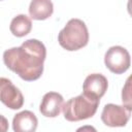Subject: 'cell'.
<instances>
[{
  "mask_svg": "<svg viewBox=\"0 0 132 132\" xmlns=\"http://www.w3.org/2000/svg\"><path fill=\"white\" fill-rule=\"evenodd\" d=\"M46 57L44 44L37 39H28L20 46L6 50L3 53L5 66L26 81L38 79L43 72Z\"/></svg>",
  "mask_w": 132,
  "mask_h": 132,
  "instance_id": "cell-1",
  "label": "cell"
},
{
  "mask_svg": "<svg viewBox=\"0 0 132 132\" xmlns=\"http://www.w3.org/2000/svg\"><path fill=\"white\" fill-rule=\"evenodd\" d=\"M59 44L66 51L73 52L85 47L89 42V31L84 21L69 20L58 34Z\"/></svg>",
  "mask_w": 132,
  "mask_h": 132,
  "instance_id": "cell-2",
  "label": "cell"
},
{
  "mask_svg": "<svg viewBox=\"0 0 132 132\" xmlns=\"http://www.w3.org/2000/svg\"><path fill=\"white\" fill-rule=\"evenodd\" d=\"M100 100L93 99L85 94L69 99L63 104L62 110L64 118L69 122H78L92 118L98 108Z\"/></svg>",
  "mask_w": 132,
  "mask_h": 132,
  "instance_id": "cell-3",
  "label": "cell"
},
{
  "mask_svg": "<svg viewBox=\"0 0 132 132\" xmlns=\"http://www.w3.org/2000/svg\"><path fill=\"white\" fill-rule=\"evenodd\" d=\"M104 63L106 68L112 73L122 74L126 72L131 64L129 52L120 45L109 47L104 55Z\"/></svg>",
  "mask_w": 132,
  "mask_h": 132,
  "instance_id": "cell-4",
  "label": "cell"
},
{
  "mask_svg": "<svg viewBox=\"0 0 132 132\" xmlns=\"http://www.w3.org/2000/svg\"><path fill=\"white\" fill-rule=\"evenodd\" d=\"M131 116V110L124 105L108 103L103 107L101 120L104 125L109 127H124L128 123Z\"/></svg>",
  "mask_w": 132,
  "mask_h": 132,
  "instance_id": "cell-5",
  "label": "cell"
},
{
  "mask_svg": "<svg viewBox=\"0 0 132 132\" xmlns=\"http://www.w3.org/2000/svg\"><path fill=\"white\" fill-rule=\"evenodd\" d=\"M0 101L10 109H20L24 104L22 92L6 77H0Z\"/></svg>",
  "mask_w": 132,
  "mask_h": 132,
  "instance_id": "cell-6",
  "label": "cell"
},
{
  "mask_svg": "<svg viewBox=\"0 0 132 132\" xmlns=\"http://www.w3.org/2000/svg\"><path fill=\"white\" fill-rule=\"evenodd\" d=\"M107 87H108V80L103 74L91 73L86 77L84 81L82 94H85L90 98L100 100L104 96Z\"/></svg>",
  "mask_w": 132,
  "mask_h": 132,
  "instance_id": "cell-7",
  "label": "cell"
},
{
  "mask_svg": "<svg viewBox=\"0 0 132 132\" xmlns=\"http://www.w3.org/2000/svg\"><path fill=\"white\" fill-rule=\"evenodd\" d=\"M64 104L63 96L57 92H48L43 95L39 111L46 118H56L60 114Z\"/></svg>",
  "mask_w": 132,
  "mask_h": 132,
  "instance_id": "cell-8",
  "label": "cell"
},
{
  "mask_svg": "<svg viewBox=\"0 0 132 132\" xmlns=\"http://www.w3.org/2000/svg\"><path fill=\"white\" fill-rule=\"evenodd\" d=\"M38 120L30 110L16 113L12 120V129L15 132H34L37 129Z\"/></svg>",
  "mask_w": 132,
  "mask_h": 132,
  "instance_id": "cell-9",
  "label": "cell"
},
{
  "mask_svg": "<svg viewBox=\"0 0 132 132\" xmlns=\"http://www.w3.org/2000/svg\"><path fill=\"white\" fill-rule=\"evenodd\" d=\"M54 12V5L51 0H32L29 5L31 19L43 21L48 19Z\"/></svg>",
  "mask_w": 132,
  "mask_h": 132,
  "instance_id": "cell-10",
  "label": "cell"
},
{
  "mask_svg": "<svg viewBox=\"0 0 132 132\" xmlns=\"http://www.w3.org/2000/svg\"><path fill=\"white\" fill-rule=\"evenodd\" d=\"M9 29L12 35L16 37H24L28 35L32 29L31 19L26 14H18L11 20Z\"/></svg>",
  "mask_w": 132,
  "mask_h": 132,
  "instance_id": "cell-11",
  "label": "cell"
},
{
  "mask_svg": "<svg viewBox=\"0 0 132 132\" xmlns=\"http://www.w3.org/2000/svg\"><path fill=\"white\" fill-rule=\"evenodd\" d=\"M130 79L131 77L127 78L126 85L123 88L122 91V101L124 106H126L128 109L132 110V104H131V85H130Z\"/></svg>",
  "mask_w": 132,
  "mask_h": 132,
  "instance_id": "cell-12",
  "label": "cell"
},
{
  "mask_svg": "<svg viewBox=\"0 0 132 132\" xmlns=\"http://www.w3.org/2000/svg\"><path fill=\"white\" fill-rule=\"evenodd\" d=\"M8 130V121L5 117L0 114V132H6Z\"/></svg>",
  "mask_w": 132,
  "mask_h": 132,
  "instance_id": "cell-13",
  "label": "cell"
},
{
  "mask_svg": "<svg viewBox=\"0 0 132 132\" xmlns=\"http://www.w3.org/2000/svg\"><path fill=\"white\" fill-rule=\"evenodd\" d=\"M0 1H1V0H0Z\"/></svg>",
  "mask_w": 132,
  "mask_h": 132,
  "instance_id": "cell-14",
  "label": "cell"
}]
</instances>
